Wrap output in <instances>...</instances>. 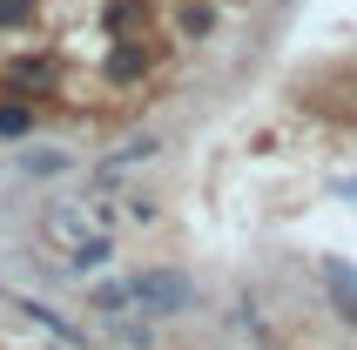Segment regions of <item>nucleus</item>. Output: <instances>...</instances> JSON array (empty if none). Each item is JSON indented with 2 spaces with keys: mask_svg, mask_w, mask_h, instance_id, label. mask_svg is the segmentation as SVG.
Listing matches in <instances>:
<instances>
[{
  "mask_svg": "<svg viewBox=\"0 0 357 350\" xmlns=\"http://www.w3.org/2000/svg\"><path fill=\"white\" fill-rule=\"evenodd\" d=\"M40 243L61 256V270L88 276L115 256V209L101 195H54L40 209Z\"/></svg>",
  "mask_w": 357,
  "mask_h": 350,
  "instance_id": "f257e3e1",
  "label": "nucleus"
},
{
  "mask_svg": "<svg viewBox=\"0 0 357 350\" xmlns=\"http://www.w3.org/2000/svg\"><path fill=\"white\" fill-rule=\"evenodd\" d=\"M189 296H196V290H189L182 270H142V276H128V283H108L95 303L108 317H176Z\"/></svg>",
  "mask_w": 357,
  "mask_h": 350,
  "instance_id": "f03ea898",
  "label": "nucleus"
},
{
  "mask_svg": "<svg viewBox=\"0 0 357 350\" xmlns=\"http://www.w3.org/2000/svg\"><path fill=\"white\" fill-rule=\"evenodd\" d=\"M142 75H149V47H142V40L128 34V40L115 47V54H108V81H142Z\"/></svg>",
  "mask_w": 357,
  "mask_h": 350,
  "instance_id": "7ed1b4c3",
  "label": "nucleus"
},
{
  "mask_svg": "<svg viewBox=\"0 0 357 350\" xmlns=\"http://www.w3.org/2000/svg\"><path fill=\"white\" fill-rule=\"evenodd\" d=\"M324 283H331V296H337V303H344V317H351V324H357V270H351V263H337V256H331V263H324Z\"/></svg>",
  "mask_w": 357,
  "mask_h": 350,
  "instance_id": "20e7f679",
  "label": "nucleus"
},
{
  "mask_svg": "<svg viewBox=\"0 0 357 350\" xmlns=\"http://www.w3.org/2000/svg\"><path fill=\"white\" fill-rule=\"evenodd\" d=\"M54 81V61H14L7 68V88H47Z\"/></svg>",
  "mask_w": 357,
  "mask_h": 350,
  "instance_id": "39448f33",
  "label": "nucleus"
},
{
  "mask_svg": "<svg viewBox=\"0 0 357 350\" xmlns=\"http://www.w3.org/2000/svg\"><path fill=\"white\" fill-rule=\"evenodd\" d=\"M142 20H149V7H142V0H108V27H115V34H135Z\"/></svg>",
  "mask_w": 357,
  "mask_h": 350,
  "instance_id": "423d86ee",
  "label": "nucleus"
},
{
  "mask_svg": "<svg viewBox=\"0 0 357 350\" xmlns=\"http://www.w3.org/2000/svg\"><path fill=\"white\" fill-rule=\"evenodd\" d=\"M27 108H20V101H7V108H0V142H14V135H27Z\"/></svg>",
  "mask_w": 357,
  "mask_h": 350,
  "instance_id": "0eeeda50",
  "label": "nucleus"
},
{
  "mask_svg": "<svg viewBox=\"0 0 357 350\" xmlns=\"http://www.w3.org/2000/svg\"><path fill=\"white\" fill-rule=\"evenodd\" d=\"M27 14H34V0H0V27H20Z\"/></svg>",
  "mask_w": 357,
  "mask_h": 350,
  "instance_id": "6e6552de",
  "label": "nucleus"
}]
</instances>
